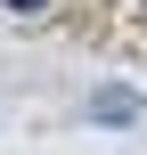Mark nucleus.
<instances>
[{"label": "nucleus", "mask_w": 147, "mask_h": 155, "mask_svg": "<svg viewBox=\"0 0 147 155\" xmlns=\"http://www.w3.org/2000/svg\"><path fill=\"white\" fill-rule=\"evenodd\" d=\"M90 123H115V131H123V123H139V98L115 82V90H98V98H90Z\"/></svg>", "instance_id": "1"}, {"label": "nucleus", "mask_w": 147, "mask_h": 155, "mask_svg": "<svg viewBox=\"0 0 147 155\" xmlns=\"http://www.w3.org/2000/svg\"><path fill=\"white\" fill-rule=\"evenodd\" d=\"M0 8H16V16H33V8H41V0H0Z\"/></svg>", "instance_id": "2"}]
</instances>
